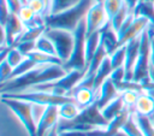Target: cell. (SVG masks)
Returning <instances> with one entry per match:
<instances>
[{
    "label": "cell",
    "mask_w": 154,
    "mask_h": 136,
    "mask_svg": "<svg viewBox=\"0 0 154 136\" xmlns=\"http://www.w3.org/2000/svg\"><path fill=\"white\" fill-rule=\"evenodd\" d=\"M97 0H82L78 2L76 6L65 10L60 13L57 14H51L45 18L46 20V26L48 28H61V29H67L73 31L79 22L84 19L88 10L90 6Z\"/></svg>",
    "instance_id": "1"
},
{
    "label": "cell",
    "mask_w": 154,
    "mask_h": 136,
    "mask_svg": "<svg viewBox=\"0 0 154 136\" xmlns=\"http://www.w3.org/2000/svg\"><path fill=\"white\" fill-rule=\"evenodd\" d=\"M45 35L48 36L57 49L58 58L63 61V65L69 61L75 47V34L71 30L61 28H46Z\"/></svg>",
    "instance_id": "2"
},
{
    "label": "cell",
    "mask_w": 154,
    "mask_h": 136,
    "mask_svg": "<svg viewBox=\"0 0 154 136\" xmlns=\"http://www.w3.org/2000/svg\"><path fill=\"white\" fill-rule=\"evenodd\" d=\"M85 30H87V36L95 32V31H101L107 24H109L103 1H95L90 8L88 10L85 14Z\"/></svg>",
    "instance_id": "3"
},
{
    "label": "cell",
    "mask_w": 154,
    "mask_h": 136,
    "mask_svg": "<svg viewBox=\"0 0 154 136\" xmlns=\"http://www.w3.org/2000/svg\"><path fill=\"white\" fill-rule=\"evenodd\" d=\"M152 25V22L149 18H147L146 16H141V14H136L134 22L131 23L130 28L126 30V32L119 39L118 41V46H123L125 43H128L129 41L140 37L146 30H148V28Z\"/></svg>",
    "instance_id": "4"
},
{
    "label": "cell",
    "mask_w": 154,
    "mask_h": 136,
    "mask_svg": "<svg viewBox=\"0 0 154 136\" xmlns=\"http://www.w3.org/2000/svg\"><path fill=\"white\" fill-rule=\"evenodd\" d=\"M140 37L134 39V40L129 41L128 43H125V60H124V65H123L124 70H125V83L131 82V78H132L134 66L136 64V60H137L138 53H140V45H141Z\"/></svg>",
    "instance_id": "5"
},
{
    "label": "cell",
    "mask_w": 154,
    "mask_h": 136,
    "mask_svg": "<svg viewBox=\"0 0 154 136\" xmlns=\"http://www.w3.org/2000/svg\"><path fill=\"white\" fill-rule=\"evenodd\" d=\"M59 123V113H58V106L49 105L36 125V136H46L53 128L58 126Z\"/></svg>",
    "instance_id": "6"
},
{
    "label": "cell",
    "mask_w": 154,
    "mask_h": 136,
    "mask_svg": "<svg viewBox=\"0 0 154 136\" xmlns=\"http://www.w3.org/2000/svg\"><path fill=\"white\" fill-rule=\"evenodd\" d=\"M120 94L119 88L117 87V84L108 77L106 78L96 89V104L97 106L101 108L102 106H105L107 102H109L112 99H114L116 96H118Z\"/></svg>",
    "instance_id": "7"
},
{
    "label": "cell",
    "mask_w": 154,
    "mask_h": 136,
    "mask_svg": "<svg viewBox=\"0 0 154 136\" xmlns=\"http://www.w3.org/2000/svg\"><path fill=\"white\" fill-rule=\"evenodd\" d=\"M82 111H83V108L81 106H78L73 100H70V101L58 105L59 120H65V122L75 120L82 113Z\"/></svg>",
    "instance_id": "8"
},
{
    "label": "cell",
    "mask_w": 154,
    "mask_h": 136,
    "mask_svg": "<svg viewBox=\"0 0 154 136\" xmlns=\"http://www.w3.org/2000/svg\"><path fill=\"white\" fill-rule=\"evenodd\" d=\"M134 110L140 116L150 117L152 114H154V97L150 94L142 91L137 97Z\"/></svg>",
    "instance_id": "9"
},
{
    "label": "cell",
    "mask_w": 154,
    "mask_h": 136,
    "mask_svg": "<svg viewBox=\"0 0 154 136\" xmlns=\"http://www.w3.org/2000/svg\"><path fill=\"white\" fill-rule=\"evenodd\" d=\"M125 110L126 108H125V106H124V104H123V101L120 99V94L118 96H116L114 99H112L109 102H107L105 106H102L100 108L102 117L107 122H109L111 119H113L114 117H117L118 114H120Z\"/></svg>",
    "instance_id": "10"
},
{
    "label": "cell",
    "mask_w": 154,
    "mask_h": 136,
    "mask_svg": "<svg viewBox=\"0 0 154 136\" xmlns=\"http://www.w3.org/2000/svg\"><path fill=\"white\" fill-rule=\"evenodd\" d=\"M101 42V31H95L90 35H88L85 37V42H84V60H85V67L89 64V61L91 60V58L94 57V54L96 53L99 46ZM84 67V70H85Z\"/></svg>",
    "instance_id": "11"
},
{
    "label": "cell",
    "mask_w": 154,
    "mask_h": 136,
    "mask_svg": "<svg viewBox=\"0 0 154 136\" xmlns=\"http://www.w3.org/2000/svg\"><path fill=\"white\" fill-rule=\"evenodd\" d=\"M113 71V66H112V63H111V59H109V55H107L102 61L101 64L99 65L96 72H95V77H94V87H95V90L97 89V87L106 79L109 77L111 72Z\"/></svg>",
    "instance_id": "12"
},
{
    "label": "cell",
    "mask_w": 154,
    "mask_h": 136,
    "mask_svg": "<svg viewBox=\"0 0 154 136\" xmlns=\"http://www.w3.org/2000/svg\"><path fill=\"white\" fill-rule=\"evenodd\" d=\"M26 57H29L35 64H38V65H48V64H61L63 65V61L58 57L36 51V49L31 51Z\"/></svg>",
    "instance_id": "13"
},
{
    "label": "cell",
    "mask_w": 154,
    "mask_h": 136,
    "mask_svg": "<svg viewBox=\"0 0 154 136\" xmlns=\"http://www.w3.org/2000/svg\"><path fill=\"white\" fill-rule=\"evenodd\" d=\"M35 49L40 51V52H43V53H47V54H51V55H54V57H58L57 55V49L54 47V43L45 34H42L35 41Z\"/></svg>",
    "instance_id": "14"
},
{
    "label": "cell",
    "mask_w": 154,
    "mask_h": 136,
    "mask_svg": "<svg viewBox=\"0 0 154 136\" xmlns=\"http://www.w3.org/2000/svg\"><path fill=\"white\" fill-rule=\"evenodd\" d=\"M131 13V11H130V8H129V6L125 4V1H124V5L122 6V8L116 13V16L109 20V26L112 28V30L117 34V31L119 30V28L122 26V24L124 23V20L126 19V17L129 16Z\"/></svg>",
    "instance_id": "15"
},
{
    "label": "cell",
    "mask_w": 154,
    "mask_h": 136,
    "mask_svg": "<svg viewBox=\"0 0 154 136\" xmlns=\"http://www.w3.org/2000/svg\"><path fill=\"white\" fill-rule=\"evenodd\" d=\"M82 0H51V11H49L48 16L57 14V13H60L65 10H69L73 6H76Z\"/></svg>",
    "instance_id": "16"
},
{
    "label": "cell",
    "mask_w": 154,
    "mask_h": 136,
    "mask_svg": "<svg viewBox=\"0 0 154 136\" xmlns=\"http://www.w3.org/2000/svg\"><path fill=\"white\" fill-rule=\"evenodd\" d=\"M26 58V55H24L17 47H11V48H8L7 49V52H6V54L4 55V57H1V59H6L7 60V63L13 67V69H16L24 59Z\"/></svg>",
    "instance_id": "17"
},
{
    "label": "cell",
    "mask_w": 154,
    "mask_h": 136,
    "mask_svg": "<svg viewBox=\"0 0 154 136\" xmlns=\"http://www.w3.org/2000/svg\"><path fill=\"white\" fill-rule=\"evenodd\" d=\"M126 136H144L138 123L136 122L135 117H134V112L131 113V116L128 118V120L125 122V124L123 125V128L120 129Z\"/></svg>",
    "instance_id": "18"
},
{
    "label": "cell",
    "mask_w": 154,
    "mask_h": 136,
    "mask_svg": "<svg viewBox=\"0 0 154 136\" xmlns=\"http://www.w3.org/2000/svg\"><path fill=\"white\" fill-rule=\"evenodd\" d=\"M46 25L43 26H32V28H25L24 32L22 34V36L19 37V40L17 41L20 42V41H36L42 34H45L46 31Z\"/></svg>",
    "instance_id": "19"
},
{
    "label": "cell",
    "mask_w": 154,
    "mask_h": 136,
    "mask_svg": "<svg viewBox=\"0 0 154 136\" xmlns=\"http://www.w3.org/2000/svg\"><path fill=\"white\" fill-rule=\"evenodd\" d=\"M108 55H109V59H111V63H112L113 69H117V67L123 66L124 65V60H125V45L118 46Z\"/></svg>",
    "instance_id": "20"
},
{
    "label": "cell",
    "mask_w": 154,
    "mask_h": 136,
    "mask_svg": "<svg viewBox=\"0 0 154 136\" xmlns=\"http://www.w3.org/2000/svg\"><path fill=\"white\" fill-rule=\"evenodd\" d=\"M134 117H135L136 122L138 123V125H140V128H141V130H142L144 136H154V128L152 126L148 117L140 116L135 111H134Z\"/></svg>",
    "instance_id": "21"
},
{
    "label": "cell",
    "mask_w": 154,
    "mask_h": 136,
    "mask_svg": "<svg viewBox=\"0 0 154 136\" xmlns=\"http://www.w3.org/2000/svg\"><path fill=\"white\" fill-rule=\"evenodd\" d=\"M102 1H103V6L106 10L108 20H111L124 5V0H102Z\"/></svg>",
    "instance_id": "22"
},
{
    "label": "cell",
    "mask_w": 154,
    "mask_h": 136,
    "mask_svg": "<svg viewBox=\"0 0 154 136\" xmlns=\"http://www.w3.org/2000/svg\"><path fill=\"white\" fill-rule=\"evenodd\" d=\"M31 105V116H32V119L35 122V124L37 125L38 122L41 120V118L43 117L47 107L49 105H43V104H36V102H30Z\"/></svg>",
    "instance_id": "23"
},
{
    "label": "cell",
    "mask_w": 154,
    "mask_h": 136,
    "mask_svg": "<svg viewBox=\"0 0 154 136\" xmlns=\"http://www.w3.org/2000/svg\"><path fill=\"white\" fill-rule=\"evenodd\" d=\"M13 67L7 63L6 59H0V82L4 84L13 73Z\"/></svg>",
    "instance_id": "24"
},
{
    "label": "cell",
    "mask_w": 154,
    "mask_h": 136,
    "mask_svg": "<svg viewBox=\"0 0 154 136\" xmlns=\"http://www.w3.org/2000/svg\"><path fill=\"white\" fill-rule=\"evenodd\" d=\"M5 1H6L7 8H8L11 14H18L22 6L26 4L25 0H5Z\"/></svg>",
    "instance_id": "25"
},
{
    "label": "cell",
    "mask_w": 154,
    "mask_h": 136,
    "mask_svg": "<svg viewBox=\"0 0 154 136\" xmlns=\"http://www.w3.org/2000/svg\"><path fill=\"white\" fill-rule=\"evenodd\" d=\"M124 1H125V4H126V5L129 6L130 11L135 13V10H136L137 5L140 4V0H124Z\"/></svg>",
    "instance_id": "26"
},
{
    "label": "cell",
    "mask_w": 154,
    "mask_h": 136,
    "mask_svg": "<svg viewBox=\"0 0 154 136\" xmlns=\"http://www.w3.org/2000/svg\"><path fill=\"white\" fill-rule=\"evenodd\" d=\"M25 1H28V0H25Z\"/></svg>",
    "instance_id": "27"
}]
</instances>
